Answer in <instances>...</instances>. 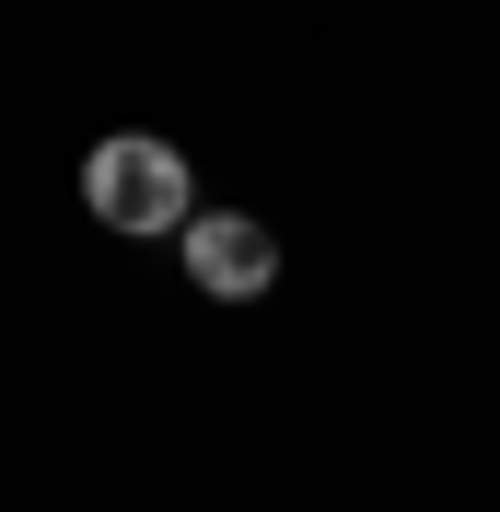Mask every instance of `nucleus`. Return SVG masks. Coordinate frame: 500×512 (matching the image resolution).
Returning <instances> with one entry per match:
<instances>
[{"mask_svg":"<svg viewBox=\"0 0 500 512\" xmlns=\"http://www.w3.org/2000/svg\"><path fill=\"white\" fill-rule=\"evenodd\" d=\"M82 210H94L105 233H187V222H198L187 152H175V140H152V128L94 140V163H82Z\"/></svg>","mask_w":500,"mask_h":512,"instance_id":"nucleus-1","label":"nucleus"},{"mask_svg":"<svg viewBox=\"0 0 500 512\" xmlns=\"http://www.w3.org/2000/svg\"><path fill=\"white\" fill-rule=\"evenodd\" d=\"M175 245H187V280L210 291V303H256V291L280 280V233L245 222V210H198Z\"/></svg>","mask_w":500,"mask_h":512,"instance_id":"nucleus-2","label":"nucleus"}]
</instances>
